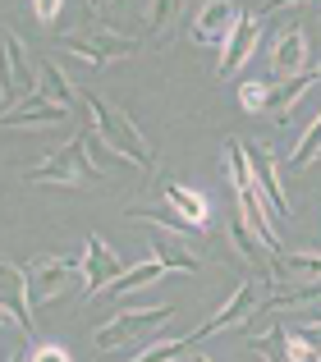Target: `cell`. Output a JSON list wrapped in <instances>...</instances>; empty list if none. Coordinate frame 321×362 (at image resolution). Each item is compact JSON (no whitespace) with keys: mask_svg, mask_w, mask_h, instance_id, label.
Segmentation results:
<instances>
[{"mask_svg":"<svg viewBox=\"0 0 321 362\" xmlns=\"http://www.w3.org/2000/svg\"><path fill=\"white\" fill-rule=\"evenodd\" d=\"M317 83H321L317 69L298 74V78H285V83H267V110H262V115H271L276 124H285L289 115H294V106L303 101V92H313Z\"/></svg>","mask_w":321,"mask_h":362,"instance_id":"cell-15","label":"cell"},{"mask_svg":"<svg viewBox=\"0 0 321 362\" xmlns=\"http://www.w3.org/2000/svg\"><path fill=\"white\" fill-rule=\"evenodd\" d=\"M60 51H64V55H74L78 64H88V69H101V64H110V60H124V55H134V51H138V37L115 33V28L97 23L88 37H78V33L64 37Z\"/></svg>","mask_w":321,"mask_h":362,"instance_id":"cell-4","label":"cell"},{"mask_svg":"<svg viewBox=\"0 0 321 362\" xmlns=\"http://www.w3.org/2000/svg\"><path fill=\"white\" fill-rule=\"evenodd\" d=\"M28 184H60V188H92V184H101L106 179V170L92 160V151H88V129L83 133H74L69 142H64L55 156H46L42 165H33L28 170Z\"/></svg>","mask_w":321,"mask_h":362,"instance_id":"cell-2","label":"cell"},{"mask_svg":"<svg viewBox=\"0 0 321 362\" xmlns=\"http://www.w3.org/2000/svg\"><path fill=\"white\" fill-rule=\"evenodd\" d=\"M0 303L14 312L18 335H23V339L33 335V293H28V275H23V266L0 262Z\"/></svg>","mask_w":321,"mask_h":362,"instance_id":"cell-14","label":"cell"},{"mask_svg":"<svg viewBox=\"0 0 321 362\" xmlns=\"http://www.w3.org/2000/svg\"><path fill=\"white\" fill-rule=\"evenodd\" d=\"M225 234H230L234 252H239L248 266H257V271H262V280L271 284V275H276V252H271L267 239H262V234L252 230L248 221H243V211H239V206H234V211H230V221H225Z\"/></svg>","mask_w":321,"mask_h":362,"instance_id":"cell-13","label":"cell"},{"mask_svg":"<svg viewBox=\"0 0 321 362\" xmlns=\"http://www.w3.org/2000/svg\"><path fill=\"white\" fill-rule=\"evenodd\" d=\"M147 252H152L165 271H197V252L184 239H170L165 230H152V234H147Z\"/></svg>","mask_w":321,"mask_h":362,"instance_id":"cell-18","label":"cell"},{"mask_svg":"<svg viewBox=\"0 0 321 362\" xmlns=\"http://www.w3.org/2000/svg\"><path fill=\"white\" fill-rule=\"evenodd\" d=\"M119 271H124V257L101 239V234H88V239H83V289H88V298L106 293V284L115 280Z\"/></svg>","mask_w":321,"mask_h":362,"instance_id":"cell-10","label":"cell"},{"mask_svg":"<svg viewBox=\"0 0 321 362\" xmlns=\"http://www.w3.org/2000/svg\"><path fill=\"white\" fill-rule=\"evenodd\" d=\"M257 42H262V18L243 9V14H239V28H234V37H230V46L221 51V74H239L243 64L252 60Z\"/></svg>","mask_w":321,"mask_h":362,"instance_id":"cell-16","label":"cell"},{"mask_svg":"<svg viewBox=\"0 0 321 362\" xmlns=\"http://www.w3.org/2000/svg\"><path fill=\"white\" fill-rule=\"evenodd\" d=\"M179 9H184V0H147V33L165 37L170 28H175Z\"/></svg>","mask_w":321,"mask_h":362,"instance_id":"cell-25","label":"cell"},{"mask_svg":"<svg viewBox=\"0 0 321 362\" xmlns=\"http://www.w3.org/2000/svg\"><path fill=\"white\" fill-rule=\"evenodd\" d=\"M64 124H69V110L55 106V101H46L42 92H37V97H23L18 106H9L5 115H0V129H28V133L64 129Z\"/></svg>","mask_w":321,"mask_h":362,"instance_id":"cell-11","label":"cell"},{"mask_svg":"<svg viewBox=\"0 0 321 362\" xmlns=\"http://www.w3.org/2000/svg\"><path fill=\"white\" fill-rule=\"evenodd\" d=\"M165 202L175 206V211L184 216V221H193V225H202V230H206V202H202L197 193H184V188L170 184V188H165Z\"/></svg>","mask_w":321,"mask_h":362,"instance_id":"cell-26","label":"cell"},{"mask_svg":"<svg viewBox=\"0 0 321 362\" xmlns=\"http://www.w3.org/2000/svg\"><path fill=\"white\" fill-rule=\"evenodd\" d=\"M262 293H267V280H243L239 289L230 293V298L221 303V308L211 312V317L202 321V326L193 330L188 339H206V335H216V330H230V326H248L252 317H257V303H262Z\"/></svg>","mask_w":321,"mask_h":362,"instance_id":"cell-6","label":"cell"},{"mask_svg":"<svg viewBox=\"0 0 321 362\" xmlns=\"http://www.w3.org/2000/svg\"><path fill=\"white\" fill-rule=\"evenodd\" d=\"M175 317V303H156V308H124V312H115V317H106L97 326V349H119V344H129L134 335H143V330H156V326H165V321Z\"/></svg>","mask_w":321,"mask_h":362,"instance_id":"cell-5","label":"cell"},{"mask_svg":"<svg viewBox=\"0 0 321 362\" xmlns=\"http://www.w3.org/2000/svg\"><path fill=\"white\" fill-rule=\"evenodd\" d=\"M0 46H5V64H9V92H14V106L23 97H33L37 88V60L28 55L23 37H18L14 23H0Z\"/></svg>","mask_w":321,"mask_h":362,"instance_id":"cell-12","label":"cell"},{"mask_svg":"<svg viewBox=\"0 0 321 362\" xmlns=\"http://www.w3.org/2000/svg\"><path fill=\"white\" fill-rule=\"evenodd\" d=\"M160 275H165V266H160L156 257H147V262H138V266H124V271H119L115 280L106 284V293H110V298H119V293H134V289H147V284H156Z\"/></svg>","mask_w":321,"mask_h":362,"instance_id":"cell-20","label":"cell"},{"mask_svg":"<svg viewBox=\"0 0 321 362\" xmlns=\"http://www.w3.org/2000/svg\"><path fill=\"white\" fill-rule=\"evenodd\" d=\"M78 106H88V124H92V133H97V138L106 142V147L115 151L119 160H129V165H138V170H152V165H156L152 142L143 138V129H138V124L129 119L119 106L101 101L97 92H78Z\"/></svg>","mask_w":321,"mask_h":362,"instance_id":"cell-1","label":"cell"},{"mask_svg":"<svg viewBox=\"0 0 321 362\" xmlns=\"http://www.w3.org/2000/svg\"><path fill=\"white\" fill-rule=\"evenodd\" d=\"M276 280H321V257L317 252H276Z\"/></svg>","mask_w":321,"mask_h":362,"instance_id":"cell-21","label":"cell"},{"mask_svg":"<svg viewBox=\"0 0 321 362\" xmlns=\"http://www.w3.org/2000/svg\"><path fill=\"white\" fill-rule=\"evenodd\" d=\"M239 14H243V9L234 5V0H202V9L188 18V37H193L197 46H216V51H225L230 37H234V28H239Z\"/></svg>","mask_w":321,"mask_h":362,"instance_id":"cell-7","label":"cell"},{"mask_svg":"<svg viewBox=\"0 0 321 362\" xmlns=\"http://www.w3.org/2000/svg\"><path fill=\"white\" fill-rule=\"evenodd\" d=\"M184 362H211V358H206V354H188Z\"/></svg>","mask_w":321,"mask_h":362,"instance_id":"cell-34","label":"cell"},{"mask_svg":"<svg viewBox=\"0 0 321 362\" xmlns=\"http://www.w3.org/2000/svg\"><path fill=\"white\" fill-rule=\"evenodd\" d=\"M28 362H69V354L60 344H37V349H28Z\"/></svg>","mask_w":321,"mask_h":362,"instance_id":"cell-29","label":"cell"},{"mask_svg":"<svg viewBox=\"0 0 321 362\" xmlns=\"http://www.w3.org/2000/svg\"><path fill=\"white\" fill-rule=\"evenodd\" d=\"M60 9H64V0H33V14H37V23H46V28H51L55 18H60Z\"/></svg>","mask_w":321,"mask_h":362,"instance_id":"cell-28","label":"cell"},{"mask_svg":"<svg viewBox=\"0 0 321 362\" xmlns=\"http://www.w3.org/2000/svg\"><path fill=\"white\" fill-rule=\"evenodd\" d=\"M317 156H321V110H317V119H313V124L303 129V138H298V147L289 151V165H294V170H308V165H313Z\"/></svg>","mask_w":321,"mask_h":362,"instance_id":"cell-24","label":"cell"},{"mask_svg":"<svg viewBox=\"0 0 321 362\" xmlns=\"http://www.w3.org/2000/svg\"><path fill=\"white\" fill-rule=\"evenodd\" d=\"M5 362H28V349H14V354H9Z\"/></svg>","mask_w":321,"mask_h":362,"instance_id":"cell-33","label":"cell"},{"mask_svg":"<svg viewBox=\"0 0 321 362\" xmlns=\"http://www.w3.org/2000/svg\"><path fill=\"white\" fill-rule=\"evenodd\" d=\"M110 5H115V0H88V9H92V14H101V9H110Z\"/></svg>","mask_w":321,"mask_h":362,"instance_id":"cell-32","label":"cell"},{"mask_svg":"<svg viewBox=\"0 0 321 362\" xmlns=\"http://www.w3.org/2000/svg\"><path fill=\"white\" fill-rule=\"evenodd\" d=\"M129 221H156L160 225V230H170V234H175V239H193V247H202L206 243V230H202V225H193V221H184V216H179L175 211V206H129Z\"/></svg>","mask_w":321,"mask_h":362,"instance_id":"cell-17","label":"cell"},{"mask_svg":"<svg viewBox=\"0 0 321 362\" xmlns=\"http://www.w3.org/2000/svg\"><path fill=\"white\" fill-rule=\"evenodd\" d=\"M37 88H42L46 101H55V106H64V110L78 106V88H69V78L60 74L55 60H37Z\"/></svg>","mask_w":321,"mask_h":362,"instance_id":"cell-19","label":"cell"},{"mask_svg":"<svg viewBox=\"0 0 321 362\" xmlns=\"http://www.w3.org/2000/svg\"><path fill=\"white\" fill-rule=\"evenodd\" d=\"M267 69H271V83L308 74V28L303 23H280L276 42H271V55H267Z\"/></svg>","mask_w":321,"mask_h":362,"instance_id":"cell-8","label":"cell"},{"mask_svg":"<svg viewBox=\"0 0 321 362\" xmlns=\"http://www.w3.org/2000/svg\"><path fill=\"white\" fill-rule=\"evenodd\" d=\"M248 349H252V354H262L267 362H289V335H285V326H271V330H262V335H252Z\"/></svg>","mask_w":321,"mask_h":362,"instance_id":"cell-23","label":"cell"},{"mask_svg":"<svg viewBox=\"0 0 321 362\" xmlns=\"http://www.w3.org/2000/svg\"><path fill=\"white\" fill-rule=\"evenodd\" d=\"M317 74H321V64H317Z\"/></svg>","mask_w":321,"mask_h":362,"instance_id":"cell-35","label":"cell"},{"mask_svg":"<svg viewBox=\"0 0 321 362\" xmlns=\"http://www.w3.org/2000/svg\"><path fill=\"white\" fill-rule=\"evenodd\" d=\"M285 5H313V0H262V14H271V9H285ZM321 5V0H317ZM257 14V18H262Z\"/></svg>","mask_w":321,"mask_h":362,"instance_id":"cell-30","label":"cell"},{"mask_svg":"<svg viewBox=\"0 0 321 362\" xmlns=\"http://www.w3.org/2000/svg\"><path fill=\"white\" fill-rule=\"evenodd\" d=\"M188 344H193V339H179V335H160L156 344H147L143 354H134L129 362H184L188 354H193V349H188Z\"/></svg>","mask_w":321,"mask_h":362,"instance_id":"cell-22","label":"cell"},{"mask_svg":"<svg viewBox=\"0 0 321 362\" xmlns=\"http://www.w3.org/2000/svg\"><path fill=\"white\" fill-rule=\"evenodd\" d=\"M239 106L248 110V115H262V110H267V83H243L239 88Z\"/></svg>","mask_w":321,"mask_h":362,"instance_id":"cell-27","label":"cell"},{"mask_svg":"<svg viewBox=\"0 0 321 362\" xmlns=\"http://www.w3.org/2000/svg\"><path fill=\"white\" fill-rule=\"evenodd\" d=\"M243 151H248V165H252V184H257L262 193L271 197L276 216L285 221V216L294 211V202H289V193H285V179H280V160L271 156V147H267V142H248V138H243Z\"/></svg>","mask_w":321,"mask_h":362,"instance_id":"cell-9","label":"cell"},{"mask_svg":"<svg viewBox=\"0 0 321 362\" xmlns=\"http://www.w3.org/2000/svg\"><path fill=\"white\" fill-rule=\"evenodd\" d=\"M28 275V293H33V308H51L60 303L64 293H74L83 284V257H55V252H42L23 266Z\"/></svg>","mask_w":321,"mask_h":362,"instance_id":"cell-3","label":"cell"},{"mask_svg":"<svg viewBox=\"0 0 321 362\" xmlns=\"http://www.w3.org/2000/svg\"><path fill=\"white\" fill-rule=\"evenodd\" d=\"M5 326H14V330H18V321H14V312H9L5 303H0V330H5Z\"/></svg>","mask_w":321,"mask_h":362,"instance_id":"cell-31","label":"cell"}]
</instances>
